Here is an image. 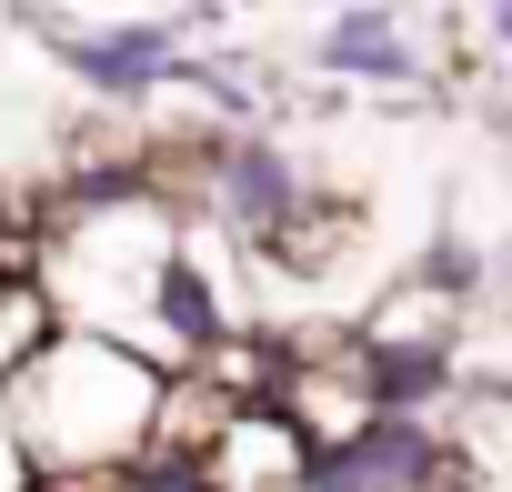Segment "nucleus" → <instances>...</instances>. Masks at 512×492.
<instances>
[{
  "label": "nucleus",
  "mask_w": 512,
  "mask_h": 492,
  "mask_svg": "<svg viewBox=\"0 0 512 492\" xmlns=\"http://www.w3.org/2000/svg\"><path fill=\"white\" fill-rule=\"evenodd\" d=\"M151 402H161V372H151L131 342L81 332V322H61L21 372H0L11 442H21V462L51 472V482H101V472L141 462Z\"/></svg>",
  "instance_id": "obj_1"
},
{
  "label": "nucleus",
  "mask_w": 512,
  "mask_h": 492,
  "mask_svg": "<svg viewBox=\"0 0 512 492\" xmlns=\"http://www.w3.org/2000/svg\"><path fill=\"white\" fill-rule=\"evenodd\" d=\"M302 472H312V442L292 432L282 402H231L191 452V482L211 492H302Z\"/></svg>",
  "instance_id": "obj_2"
},
{
  "label": "nucleus",
  "mask_w": 512,
  "mask_h": 492,
  "mask_svg": "<svg viewBox=\"0 0 512 492\" xmlns=\"http://www.w3.org/2000/svg\"><path fill=\"white\" fill-rule=\"evenodd\" d=\"M272 402L292 412V432H302L312 452H342V442L372 422V392H362V362H352V352H342V362H282Z\"/></svg>",
  "instance_id": "obj_3"
},
{
  "label": "nucleus",
  "mask_w": 512,
  "mask_h": 492,
  "mask_svg": "<svg viewBox=\"0 0 512 492\" xmlns=\"http://www.w3.org/2000/svg\"><path fill=\"white\" fill-rule=\"evenodd\" d=\"M342 231H352V201H332V191H282V211L262 221V252L282 262V272H322L332 252H342Z\"/></svg>",
  "instance_id": "obj_4"
},
{
  "label": "nucleus",
  "mask_w": 512,
  "mask_h": 492,
  "mask_svg": "<svg viewBox=\"0 0 512 492\" xmlns=\"http://www.w3.org/2000/svg\"><path fill=\"white\" fill-rule=\"evenodd\" d=\"M61 332V302H51V282H31V272H0V372H21L41 342Z\"/></svg>",
  "instance_id": "obj_5"
},
{
  "label": "nucleus",
  "mask_w": 512,
  "mask_h": 492,
  "mask_svg": "<svg viewBox=\"0 0 512 492\" xmlns=\"http://www.w3.org/2000/svg\"><path fill=\"white\" fill-rule=\"evenodd\" d=\"M332 71H362V81H402V71H412V51H402L392 11H352V21L332 31Z\"/></svg>",
  "instance_id": "obj_6"
},
{
  "label": "nucleus",
  "mask_w": 512,
  "mask_h": 492,
  "mask_svg": "<svg viewBox=\"0 0 512 492\" xmlns=\"http://www.w3.org/2000/svg\"><path fill=\"white\" fill-rule=\"evenodd\" d=\"M71 61H81L101 91H141V81L171 61V31H111V41H81Z\"/></svg>",
  "instance_id": "obj_7"
},
{
  "label": "nucleus",
  "mask_w": 512,
  "mask_h": 492,
  "mask_svg": "<svg viewBox=\"0 0 512 492\" xmlns=\"http://www.w3.org/2000/svg\"><path fill=\"white\" fill-rule=\"evenodd\" d=\"M31 482V462H21V442H11V412H0V492H21Z\"/></svg>",
  "instance_id": "obj_8"
},
{
  "label": "nucleus",
  "mask_w": 512,
  "mask_h": 492,
  "mask_svg": "<svg viewBox=\"0 0 512 492\" xmlns=\"http://www.w3.org/2000/svg\"><path fill=\"white\" fill-rule=\"evenodd\" d=\"M0 272H21V252H11V241H0Z\"/></svg>",
  "instance_id": "obj_9"
}]
</instances>
